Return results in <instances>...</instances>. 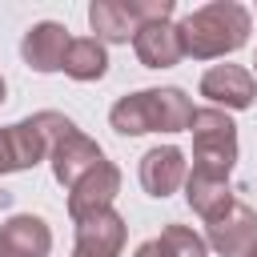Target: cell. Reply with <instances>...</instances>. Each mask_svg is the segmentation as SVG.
<instances>
[{
    "mask_svg": "<svg viewBox=\"0 0 257 257\" xmlns=\"http://www.w3.org/2000/svg\"><path fill=\"white\" fill-rule=\"evenodd\" d=\"M249 28H253V16L245 4L237 0H213V4H201L193 8L177 32H181V52L193 56V60H217V56H229L237 52L245 40H249Z\"/></svg>",
    "mask_w": 257,
    "mask_h": 257,
    "instance_id": "1",
    "label": "cell"
},
{
    "mask_svg": "<svg viewBox=\"0 0 257 257\" xmlns=\"http://www.w3.org/2000/svg\"><path fill=\"white\" fill-rule=\"evenodd\" d=\"M193 120V100L181 88H141L112 104L108 124L120 137H145V133H185Z\"/></svg>",
    "mask_w": 257,
    "mask_h": 257,
    "instance_id": "2",
    "label": "cell"
},
{
    "mask_svg": "<svg viewBox=\"0 0 257 257\" xmlns=\"http://www.w3.org/2000/svg\"><path fill=\"white\" fill-rule=\"evenodd\" d=\"M36 116H40V128H44V137H48L52 177H56L64 189H72L88 169H96V165L104 161L100 145H96L92 137H84L64 112H36Z\"/></svg>",
    "mask_w": 257,
    "mask_h": 257,
    "instance_id": "3",
    "label": "cell"
},
{
    "mask_svg": "<svg viewBox=\"0 0 257 257\" xmlns=\"http://www.w3.org/2000/svg\"><path fill=\"white\" fill-rule=\"evenodd\" d=\"M193 169L229 177L237 165V124L225 108H193Z\"/></svg>",
    "mask_w": 257,
    "mask_h": 257,
    "instance_id": "4",
    "label": "cell"
},
{
    "mask_svg": "<svg viewBox=\"0 0 257 257\" xmlns=\"http://www.w3.org/2000/svg\"><path fill=\"white\" fill-rule=\"evenodd\" d=\"M205 245L221 257H245L249 249H257V213L245 201H233L213 221H205Z\"/></svg>",
    "mask_w": 257,
    "mask_h": 257,
    "instance_id": "5",
    "label": "cell"
},
{
    "mask_svg": "<svg viewBox=\"0 0 257 257\" xmlns=\"http://www.w3.org/2000/svg\"><path fill=\"white\" fill-rule=\"evenodd\" d=\"M120 193V169L112 161H100L96 169H88L72 189H68V217L72 221H88L96 213H108L112 201Z\"/></svg>",
    "mask_w": 257,
    "mask_h": 257,
    "instance_id": "6",
    "label": "cell"
},
{
    "mask_svg": "<svg viewBox=\"0 0 257 257\" xmlns=\"http://www.w3.org/2000/svg\"><path fill=\"white\" fill-rule=\"evenodd\" d=\"M44 157H48V137L40 128V116H28V120L0 128V177L36 169Z\"/></svg>",
    "mask_w": 257,
    "mask_h": 257,
    "instance_id": "7",
    "label": "cell"
},
{
    "mask_svg": "<svg viewBox=\"0 0 257 257\" xmlns=\"http://www.w3.org/2000/svg\"><path fill=\"white\" fill-rule=\"evenodd\" d=\"M201 96H209L213 108H249L257 100V80L241 64H213L201 76Z\"/></svg>",
    "mask_w": 257,
    "mask_h": 257,
    "instance_id": "8",
    "label": "cell"
},
{
    "mask_svg": "<svg viewBox=\"0 0 257 257\" xmlns=\"http://www.w3.org/2000/svg\"><path fill=\"white\" fill-rule=\"evenodd\" d=\"M68 28L64 24H56V20H40V24H32L28 32H24V40H20V56H24V64L32 68V72H56L60 64H64V52H68Z\"/></svg>",
    "mask_w": 257,
    "mask_h": 257,
    "instance_id": "9",
    "label": "cell"
},
{
    "mask_svg": "<svg viewBox=\"0 0 257 257\" xmlns=\"http://www.w3.org/2000/svg\"><path fill=\"white\" fill-rule=\"evenodd\" d=\"M52 249V229L44 217L16 213L0 225V257H48Z\"/></svg>",
    "mask_w": 257,
    "mask_h": 257,
    "instance_id": "10",
    "label": "cell"
},
{
    "mask_svg": "<svg viewBox=\"0 0 257 257\" xmlns=\"http://www.w3.org/2000/svg\"><path fill=\"white\" fill-rule=\"evenodd\" d=\"M141 185L149 197H169L185 185V153L177 145H157L141 157Z\"/></svg>",
    "mask_w": 257,
    "mask_h": 257,
    "instance_id": "11",
    "label": "cell"
},
{
    "mask_svg": "<svg viewBox=\"0 0 257 257\" xmlns=\"http://www.w3.org/2000/svg\"><path fill=\"white\" fill-rule=\"evenodd\" d=\"M133 52L145 68H173L185 52H181V32L177 24L169 20H153V24H141L133 32Z\"/></svg>",
    "mask_w": 257,
    "mask_h": 257,
    "instance_id": "12",
    "label": "cell"
},
{
    "mask_svg": "<svg viewBox=\"0 0 257 257\" xmlns=\"http://www.w3.org/2000/svg\"><path fill=\"white\" fill-rule=\"evenodd\" d=\"M124 237H128V225L112 209L108 213H96L88 221H76V253H88V257H120Z\"/></svg>",
    "mask_w": 257,
    "mask_h": 257,
    "instance_id": "13",
    "label": "cell"
},
{
    "mask_svg": "<svg viewBox=\"0 0 257 257\" xmlns=\"http://www.w3.org/2000/svg\"><path fill=\"white\" fill-rule=\"evenodd\" d=\"M185 201H189V209H193L197 217L213 221V217H217L221 209H229L237 197H233V189H229V177H213V173L193 169V173H185Z\"/></svg>",
    "mask_w": 257,
    "mask_h": 257,
    "instance_id": "14",
    "label": "cell"
},
{
    "mask_svg": "<svg viewBox=\"0 0 257 257\" xmlns=\"http://www.w3.org/2000/svg\"><path fill=\"white\" fill-rule=\"evenodd\" d=\"M88 24H92L96 40H108V44H128L133 32H137V20L128 16L124 0H92L88 4Z\"/></svg>",
    "mask_w": 257,
    "mask_h": 257,
    "instance_id": "15",
    "label": "cell"
},
{
    "mask_svg": "<svg viewBox=\"0 0 257 257\" xmlns=\"http://www.w3.org/2000/svg\"><path fill=\"white\" fill-rule=\"evenodd\" d=\"M60 68L72 80H100L108 72V52L96 36H80V40H68V52H64Z\"/></svg>",
    "mask_w": 257,
    "mask_h": 257,
    "instance_id": "16",
    "label": "cell"
},
{
    "mask_svg": "<svg viewBox=\"0 0 257 257\" xmlns=\"http://www.w3.org/2000/svg\"><path fill=\"white\" fill-rule=\"evenodd\" d=\"M161 257H209V245L201 233H193L189 225H165L161 237L153 241Z\"/></svg>",
    "mask_w": 257,
    "mask_h": 257,
    "instance_id": "17",
    "label": "cell"
},
{
    "mask_svg": "<svg viewBox=\"0 0 257 257\" xmlns=\"http://www.w3.org/2000/svg\"><path fill=\"white\" fill-rule=\"evenodd\" d=\"M133 257H161V253H157V245H153V241H145V245H141Z\"/></svg>",
    "mask_w": 257,
    "mask_h": 257,
    "instance_id": "18",
    "label": "cell"
},
{
    "mask_svg": "<svg viewBox=\"0 0 257 257\" xmlns=\"http://www.w3.org/2000/svg\"><path fill=\"white\" fill-rule=\"evenodd\" d=\"M4 92H8V88H4V76H0V104H4Z\"/></svg>",
    "mask_w": 257,
    "mask_h": 257,
    "instance_id": "19",
    "label": "cell"
},
{
    "mask_svg": "<svg viewBox=\"0 0 257 257\" xmlns=\"http://www.w3.org/2000/svg\"><path fill=\"white\" fill-rule=\"evenodd\" d=\"M72 257H88V253H76V249H72Z\"/></svg>",
    "mask_w": 257,
    "mask_h": 257,
    "instance_id": "20",
    "label": "cell"
},
{
    "mask_svg": "<svg viewBox=\"0 0 257 257\" xmlns=\"http://www.w3.org/2000/svg\"><path fill=\"white\" fill-rule=\"evenodd\" d=\"M245 257H257V249H249V253H245Z\"/></svg>",
    "mask_w": 257,
    "mask_h": 257,
    "instance_id": "21",
    "label": "cell"
},
{
    "mask_svg": "<svg viewBox=\"0 0 257 257\" xmlns=\"http://www.w3.org/2000/svg\"><path fill=\"white\" fill-rule=\"evenodd\" d=\"M253 64H257V60H253ZM253 80H257V76H253Z\"/></svg>",
    "mask_w": 257,
    "mask_h": 257,
    "instance_id": "22",
    "label": "cell"
}]
</instances>
